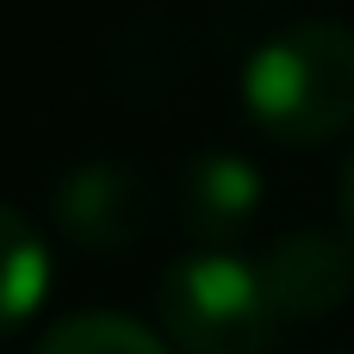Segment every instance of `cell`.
Masks as SVG:
<instances>
[{
  "instance_id": "cell-1",
  "label": "cell",
  "mask_w": 354,
  "mask_h": 354,
  "mask_svg": "<svg viewBox=\"0 0 354 354\" xmlns=\"http://www.w3.org/2000/svg\"><path fill=\"white\" fill-rule=\"evenodd\" d=\"M243 112L286 149H317L354 124V25L299 19L261 37L236 75Z\"/></svg>"
},
{
  "instance_id": "cell-2",
  "label": "cell",
  "mask_w": 354,
  "mask_h": 354,
  "mask_svg": "<svg viewBox=\"0 0 354 354\" xmlns=\"http://www.w3.org/2000/svg\"><path fill=\"white\" fill-rule=\"evenodd\" d=\"M156 317L174 354H268L280 336L261 268L230 249H193L168 261L156 286Z\"/></svg>"
},
{
  "instance_id": "cell-3",
  "label": "cell",
  "mask_w": 354,
  "mask_h": 354,
  "mask_svg": "<svg viewBox=\"0 0 354 354\" xmlns=\"http://www.w3.org/2000/svg\"><path fill=\"white\" fill-rule=\"evenodd\" d=\"M50 218L56 230L87 249V255H124L137 249L156 218H162V187L131 168V162H81L56 180L50 193Z\"/></svg>"
},
{
  "instance_id": "cell-4",
  "label": "cell",
  "mask_w": 354,
  "mask_h": 354,
  "mask_svg": "<svg viewBox=\"0 0 354 354\" xmlns=\"http://www.w3.org/2000/svg\"><path fill=\"white\" fill-rule=\"evenodd\" d=\"M255 268L280 324H324L354 292V243L336 230H286Z\"/></svg>"
},
{
  "instance_id": "cell-5",
  "label": "cell",
  "mask_w": 354,
  "mask_h": 354,
  "mask_svg": "<svg viewBox=\"0 0 354 354\" xmlns=\"http://www.w3.org/2000/svg\"><path fill=\"white\" fill-rule=\"evenodd\" d=\"M174 205H180V224L205 249H230L261 212V168L236 149H199L180 168Z\"/></svg>"
},
{
  "instance_id": "cell-6",
  "label": "cell",
  "mask_w": 354,
  "mask_h": 354,
  "mask_svg": "<svg viewBox=\"0 0 354 354\" xmlns=\"http://www.w3.org/2000/svg\"><path fill=\"white\" fill-rule=\"evenodd\" d=\"M50 292V249L37 236V224L0 199V336L19 330Z\"/></svg>"
},
{
  "instance_id": "cell-7",
  "label": "cell",
  "mask_w": 354,
  "mask_h": 354,
  "mask_svg": "<svg viewBox=\"0 0 354 354\" xmlns=\"http://www.w3.org/2000/svg\"><path fill=\"white\" fill-rule=\"evenodd\" d=\"M31 354H174L162 330L124 317V311H75V317H56Z\"/></svg>"
},
{
  "instance_id": "cell-8",
  "label": "cell",
  "mask_w": 354,
  "mask_h": 354,
  "mask_svg": "<svg viewBox=\"0 0 354 354\" xmlns=\"http://www.w3.org/2000/svg\"><path fill=\"white\" fill-rule=\"evenodd\" d=\"M342 224H348V243H354V149L342 162Z\"/></svg>"
},
{
  "instance_id": "cell-9",
  "label": "cell",
  "mask_w": 354,
  "mask_h": 354,
  "mask_svg": "<svg viewBox=\"0 0 354 354\" xmlns=\"http://www.w3.org/2000/svg\"><path fill=\"white\" fill-rule=\"evenodd\" d=\"M255 6H268V0H255Z\"/></svg>"
}]
</instances>
